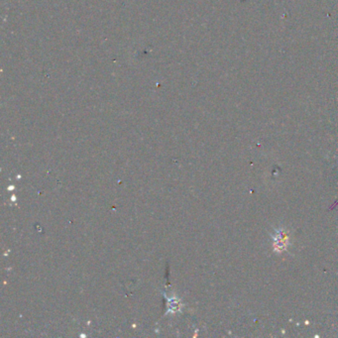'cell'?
Listing matches in <instances>:
<instances>
[{
  "label": "cell",
  "instance_id": "cell-1",
  "mask_svg": "<svg viewBox=\"0 0 338 338\" xmlns=\"http://www.w3.org/2000/svg\"><path fill=\"white\" fill-rule=\"evenodd\" d=\"M290 245V237L285 229H277L273 235V248L275 252L282 253Z\"/></svg>",
  "mask_w": 338,
  "mask_h": 338
}]
</instances>
